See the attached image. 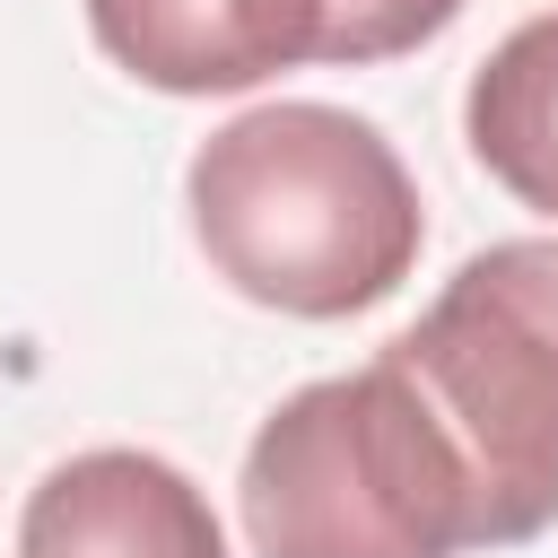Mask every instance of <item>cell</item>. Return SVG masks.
Segmentation results:
<instances>
[{"label": "cell", "mask_w": 558, "mask_h": 558, "mask_svg": "<svg viewBox=\"0 0 558 558\" xmlns=\"http://www.w3.org/2000/svg\"><path fill=\"white\" fill-rule=\"evenodd\" d=\"M209 270L296 323L384 305L418 262V183L401 148L340 105L288 96L218 122L183 174Z\"/></svg>", "instance_id": "1"}, {"label": "cell", "mask_w": 558, "mask_h": 558, "mask_svg": "<svg viewBox=\"0 0 558 558\" xmlns=\"http://www.w3.org/2000/svg\"><path fill=\"white\" fill-rule=\"evenodd\" d=\"M244 532L262 558H462L480 488L427 392L375 349L357 375L288 392L244 445Z\"/></svg>", "instance_id": "2"}, {"label": "cell", "mask_w": 558, "mask_h": 558, "mask_svg": "<svg viewBox=\"0 0 558 558\" xmlns=\"http://www.w3.org/2000/svg\"><path fill=\"white\" fill-rule=\"evenodd\" d=\"M427 392L480 488V549H514L558 523V235H506L471 253L436 305L384 340Z\"/></svg>", "instance_id": "3"}, {"label": "cell", "mask_w": 558, "mask_h": 558, "mask_svg": "<svg viewBox=\"0 0 558 558\" xmlns=\"http://www.w3.org/2000/svg\"><path fill=\"white\" fill-rule=\"evenodd\" d=\"M462 0H87L105 61L166 96H235L296 61H392L436 44Z\"/></svg>", "instance_id": "4"}, {"label": "cell", "mask_w": 558, "mask_h": 558, "mask_svg": "<svg viewBox=\"0 0 558 558\" xmlns=\"http://www.w3.org/2000/svg\"><path fill=\"white\" fill-rule=\"evenodd\" d=\"M17 558H227V532L174 462L140 445H96L35 480L17 514Z\"/></svg>", "instance_id": "5"}, {"label": "cell", "mask_w": 558, "mask_h": 558, "mask_svg": "<svg viewBox=\"0 0 558 558\" xmlns=\"http://www.w3.org/2000/svg\"><path fill=\"white\" fill-rule=\"evenodd\" d=\"M462 140L471 157L541 218H558V9L523 17L462 96Z\"/></svg>", "instance_id": "6"}]
</instances>
